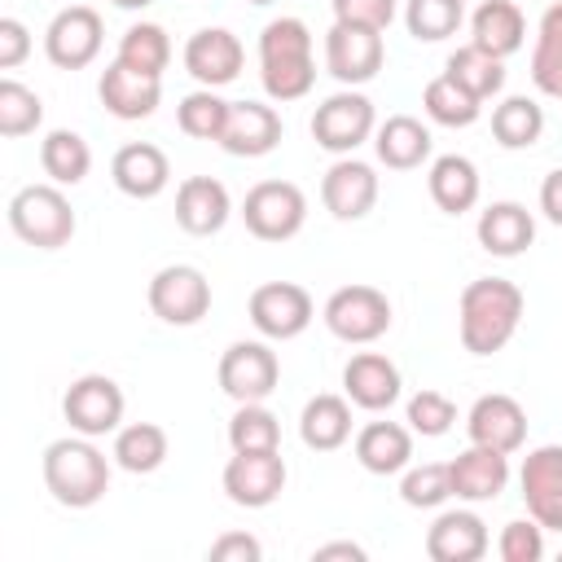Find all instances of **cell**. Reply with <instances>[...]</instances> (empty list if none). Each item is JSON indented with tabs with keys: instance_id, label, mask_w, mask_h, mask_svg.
Returning a JSON list of instances; mask_svg holds the SVG:
<instances>
[{
	"instance_id": "7bdbcfd3",
	"label": "cell",
	"mask_w": 562,
	"mask_h": 562,
	"mask_svg": "<svg viewBox=\"0 0 562 562\" xmlns=\"http://www.w3.org/2000/svg\"><path fill=\"white\" fill-rule=\"evenodd\" d=\"M452 496V479H448V461H422L408 465L400 479V501L413 509H439Z\"/></svg>"
},
{
	"instance_id": "5b68a950",
	"label": "cell",
	"mask_w": 562,
	"mask_h": 562,
	"mask_svg": "<svg viewBox=\"0 0 562 562\" xmlns=\"http://www.w3.org/2000/svg\"><path fill=\"white\" fill-rule=\"evenodd\" d=\"M321 321L338 342L364 347V342H378L391 329V299L378 285H342L325 299Z\"/></svg>"
},
{
	"instance_id": "f546056e",
	"label": "cell",
	"mask_w": 562,
	"mask_h": 562,
	"mask_svg": "<svg viewBox=\"0 0 562 562\" xmlns=\"http://www.w3.org/2000/svg\"><path fill=\"white\" fill-rule=\"evenodd\" d=\"M299 439L312 452H334L351 439V400L347 395H312L299 413Z\"/></svg>"
},
{
	"instance_id": "d6986e66",
	"label": "cell",
	"mask_w": 562,
	"mask_h": 562,
	"mask_svg": "<svg viewBox=\"0 0 562 562\" xmlns=\"http://www.w3.org/2000/svg\"><path fill=\"white\" fill-rule=\"evenodd\" d=\"M321 202L334 220H364L378 206V171L369 162L342 154L321 180Z\"/></svg>"
},
{
	"instance_id": "8d00e7d4",
	"label": "cell",
	"mask_w": 562,
	"mask_h": 562,
	"mask_svg": "<svg viewBox=\"0 0 562 562\" xmlns=\"http://www.w3.org/2000/svg\"><path fill=\"white\" fill-rule=\"evenodd\" d=\"M531 83L553 97L562 83V0H553L536 22V48H531Z\"/></svg>"
},
{
	"instance_id": "b9f144b4",
	"label": "cell",
	"mask_w": 562,
	"mask_h": 562,
	"mask_svg": "<svg viewBox=\"0 0 562 562\" xmlns=\"http://www.w3.org/2000/svg\"><path fill=\"white\" fill-rule=\"evenodd\" d=\"M44 123V101L18 79H0V136L18 140Z\"/></svg>"
},
{
	"instance_id": "74e56055",
	"label": "cell",
	"mask_w": 562,
	"mask_h": 562,
	"mask_svg": "<svg viewBox=\"0 0 562 562\" xmlns=\"http://www.w3.org/2000/svg\"><path fill=\"white\" fill-rule=\"evenodd\" d=\"M123 66L132 70H145V75H162L167 61H171V35L158 26V22H132L119 40V53H114Z\"/></svg>"
},
{
	"instance_id": "7c38bea8",
	"label": "cell",
	"mask_w": 562,
	"mask_h": 562,
	"mask_svg": "<svg viewBox=\"0 0 562 562\" xmlns=\"http://www.w3.org/2000/svg\"><path fill=\"white\" fill-rule=\"evenodd\" d=\"M101 40H105V26H101V13L92 4H66L48 31H44V57L57 66V70H83L97 61L101 53Z\"/></svg>"
},
{
	"instance_id": "ac0fdd59",
	"label": "cell",
	"mask_w": 562,
	"mask_h": 562,
	"mask_svg": "<svg viewBox=\"0 0 562 562\" xmlns=\"http://www.w3.org/2000/svg\"><path fill=\"white\" fill-rule=\"evenodd\" d=\"M246 48L228 26H202L189 35L184 44V70L202 83V88H224L241 75Z\"/></svg>"
},
{
	"instance_id": "7dc6e473",
	"label": "cell",
	"mask_w": 562,
	"mask_h": 562,
	"mask_svg": "<svg viewBox=\"0 0 562 562\" xmlns=\"http://www.w3.org/2000/svg\"><path fill=\"white\" fill-rule=\"evenodd\" d=\"M211 562H259L263 558V544L246 531H224L220 540H211Z\"/></svg>"
},
{
	"instance_id": "816d5d0a",
	"label": "cell",
	"mask_w": 562,
	"mask_h": 562,
	"mask_svg": "<svg viewBox=\"0 0 562 562\" xmlns=\"http://www.w3.org/2000/svg\"><path fill=\"white\" fill-rule=\"evenodd\" d=\"M114 9H145V4H154V0H110Z\"/></svg>"
},
{
	"instance_id": "e575fe53",
	"label": "cell",
	"mask_w": 562,
	"mask_h": 562,
	"mask_svg": "<svg viewBox=\"0 0 562 562\" xmlns=\"http://www.w3.org/2000/svg\"><path fill=\"white\" fill-rule=\"evenodd\" d=\"M422 110H426V119L439 123V127H470V123H479L483 101H479L474 92H465L457 79L435 75V79L422 88Z\"/></svg>"
},
{
	"instance_id": "60d3db41",
	"label": "cell",
	"mask_w": 562,
	"mask_h": 562,
	"mask_svg": "<svg viewBox=\"0 0 562 562\" xmlns=\"http://www.w3.org/2000/svg\"><path fill=\"white\" fill-rule=\"evenodd\" d=\"M228 443L233 452H272L281 448V422L268 404H237L228 422Z\"/></svg>"
},
{
	"instance_id": "7a4b0ae2",
	"label": "cell",
	"mask_w": 562,
	"mask_h": 562,
	"mask_svg": "<svg viewBox=\"0 0 562 562\" xmlns=\"http://www.w3.org/2000/svg\"><path fill=\"white\" fill-rule=\"evenodd\" d=\"M259 79L272 101H299L316 83L312 31L303 18H272L259 31Z\"/></svg>"
},
{
	"instance_id": "52a82bcc",
	"label": "cell",
	"mask_w": 562,
	"mask_h": 562,
	"mask_svg": "<svg viewBox=\"0 0 562 562\" xmlns=\"http://www.w3.org/2000/svg\"><path fill=\"white\" fill-rule=\"evenodd\" d=\"M378 132V114H373V101L356 88H342L334 97H325L312 114V140L329 154H356L369 136Z\"/></svg>"
},
{
	"instance_id": "db71d44e",
	"label": "cell",
	"mask_w": 562,
	"mask_h": 562,
	"mask_svg": "<svg viewBox=\"0 0 562 562\" xmlns=\"http://www.w3.org/2000/svg\"><path fill=\"white\" fill-rule=\"evenodd\" d=\"M250 4H272V0H250Z\"/></svg>"
},
{
	"instance_id": "bcb514c9",
	"label": "cell",
	"mask_w": 562,
	"mask_h": 562,
	"mask_svg": "<svg viewBox=\"0 0 562 562\" xmlns=\"http://www.w3.org/2000/svg\"><path fill=\"white\" fill-rule=\"evenodd\" d=\"M334 22L342 26H364V31H386L395 22V0H329Z\"/></svg>"
},
{
	"instance_id": "f5cc1de1",
	"label": "cell",
	"mask_w": 562,
	"mask_h": 562,
	"mask_svg": "<svg viewBox=\"0 0 562 562\" xmlns=\"http://www.w3.org/2000/svg\"><path fill=\"white\" fill-rule=\"evenodd\" d=\"M553 97H558V101H562V83H558V88H553Z\"/></svg>"
},
{
	"instance_id": "83f0119b",
	"label": "cell",
	"mask_w": 562,
	"mask_h": 562,
	"mask_svg": "<svg viewBox=\"0 0 562 562\" xmlns=\"http://www.w3.org/2000/svg\"><path fill=\"white\" fill-rule=\"evenodd\" d=\"M426 189H430V202H435L443 215H465V211H474L483 180H479V167H474L465 154H439V158L430 162Z\"/></svg>"
},
{
	"instance_id": "3957f363",
	"label": "cell",
	"mask_w": 562,
	"mask_h": 562,
	"mask_svg": "<svg viewBox=\"0 0 562 562\" xmlns=\"http://www.w3.org/2000/svg\"><path fill=\"white\" fill-rule=\"evenodd\" d=\"M44 487L66 509H92L110 492V461L88 435H66L44 448Z\"/></svg>"
},
{
	"instance_id": "5bb4252c",
	"label": "cell",
	"mask_w": 562,
	"mask_h": 562,
	"mask_svg": "<svg viewBox=\"0 0 562 562\" xmlns=\"http://www.w3.org/2000/svg\"><path fill=\"white\" fill-rule=\"evenodd\" d=\"M224 492L241 509H268L285 492L281 448H272V452H233L228 465H224Z\"/></svg>"
},
{
	"instance_id": "8992f818",
	"label": "cell",
	"mask_w": 562,
	"mask_h": 562,
	"mask_svg": "<svg viewBox=\"0 0 562 562\" xmlns=\"http://www.w3.org/2000/svg\"><path fill=\"white\" fill-rule=\"evenodd\" d=\"M145 299H149V312L162 325L184 329V325H198L211 312V281L193 263H167V268H158L149 277Z\"/></svg>"
},
{
	"instance_id": "277c9868",
	"label": "cell",
	"mask_w": 562,
	"mask_h": 562,
	"mask_svg": "<svg viewBox=\"0 0 562 562\" xmlns=\"http://www.w3.org/2000/svg\"><path fill=\"white\" fill-rule=\"evenodd\" d=\"M9 228L18 241H26L35 250H61V246H70L79 220H75V206L61 193V184L48 180V184H22L9 198Z\"/></svg>"
},
{
	"instance_id": "9a60e30c",
	"label": "cell",
	"mask_w": 562,
	"mask_h": 562,
	"mask_svg": "<svg viewBox=\"0 0 562 562\" xmlns=\"http://www.w3.org/2000/svg\"><path fill=\"white\" fill-rule=\"evenodd\" d=\"M518 487L527 501V514L544 531H562V443H540L522 457Z\"/></svg>"
},
{
	"instance_id": "f35d334b",
	"label": "cell",
	"mask_w": 562,
	"mask_h": 562,
	"mask_svg": "<svg viewBox=\"0 0 562 562\" xmlns=\"http://www.w3.org/2000/svg\"><path fill=\"white\" fill-rule=\"evenodd\" d=\"M465 22V0H404V26L422 44H439L457 35Z\"/></svg>"
},
{
	"instance_id": "4dcf8cb0",
	"label": "cell",
	"mask_w": 562,
	"mask_h": 562,
	"mask_svg": "<svg viewBox=\"0 0 562 562\" xmlns=\"http://www.w3.org/2000/svg\"><path fill=\"white\" fill-rule=\"evenodd\" d=\"M527 40V18L514 0H483L470 18V44L487 48L492 57H509L518 53Z\"/></svg>"
},
{
	"instance_id": "4fadbf2b",
	"label": "cell",
	"mask_w": 562,
	"mask_h": 562,
	"mask_svg": "<svg viewBox=\"0 0 562 562\" xmlns=\"http://www.w3.org/2000/svg\"><path fill=\"white\" fill-rule=\"evenodd\" d=\"M386 61V44L382 31H364V26H342L334 22L325 31V70L342 83V88H360L369 83Z\"/></svg>"
},
{
	"instance_id": "f907efd6",
	"label": "cell",
	"mask_w": 562,
	"mask_h": 562,
	"mask_svg": "<svg viewBox=\"0 0 562 562\" xmlns=\"http://www.w3.org/2000/svg\"><path fill=\"white\" fill-rule=\"evenodd\" d=\"M312 558H316V562H329V558H351V562H364V549H360V544H351V540H334V544H321Z\"/></svg>"
},
{
	"instance_id": "603a6c76",
	"label": "cell",
	"mask_w": 562,
	"mask_h": 562,
	"mask_svg": "<svg viewBox=\"0 0 562 562\" xmlns=\"http://www.w3.org/2000/svg\"><path fill=\"white\" fill-rule=\"evenodd\" d=\"M448 479H452V496L457 501H496L509 483V452H496V448H483V443H470L465 452H457L448 461Z\"/></svg>"
},
{
	"instance_id": "484cf974",
	"label": "cell",
	"mask_w": 562,
	"mask_h": 562,
	"mask_svg": "<svg viewBox=\"0 0 562 562\" xmlns=\"http://www.w3.org/2000/svg\"><path fill=\"white\" fill-rule=\"evenodd\" d=\"M474 233H479V246L487 255L514 259L536 241V220H531V211L522 202H492V206L479 211Z\"/></svg>"
},
{
	"instance_id": "e0dca14e",
	"label": "cell",
	"mask_w": 562,
	"mask_h": 562,
	"mask_svg": "<svg viewBox=\"0 0 562 562\" xmlns=\"http://www.w3.org/2000/svg\"><path fill=\"white\" fill-rule=\"evenodd\" d=\"M465 435L470 443L496 448V452H518L527 443V408L514 395H479L465 413Z\"/></svg>"
},
{
	"instance_id": "4316f807",
	"label": "cell",
	"mask_w": 562,
	"mask_h": 562,
	"mask_svg": "<svg viewBox=\"0 0 562 562\" xmlns=\"http://www.w3.org/2000/svg\"><path fill=\"white\" fill-rule=\"evenodd\" d=\"M373 149H378V162L391 167V171H417L422 162H430V127L413 114H391L386 123H378L373 132Z\"/></svg>"
},
{
	"instance_id": "ba28073f",
	"label": "cell",
	"mask_w": 562,
	"mask_h": 562,
	"mask_svg": "<svg viewBox=\"0 0 562 562\" xmlns=\"http://www.w3.org/2000/svg\"><path fill=\"white\" fill-rule=\"evenodd\" d=\"M241 220L259 241H290L307 224V198L294 180H259L241 202Z\"/></svg>"
},
{
	"instance_id": "f6af8a7d",
	"label": "cell",
	"mask_w": 562,
	"mask_h": 562,
	"mask_svg": "<svg viewBox=\"0 0 562 562\" xmlns=\"http://www.w3.org/2000/svg\"><path fill=\"white\" fill-rule=\"evenodd\" d=\"M496 553H501V562H540L544 558V527L531 514L505 522L501 540H496Z\"/></svg>"
},
{
	"instance_id": "ffe728a7",
	"label": "cell",
	"mask_w": 562,
	"mask_h": 562,
	"mask_svg": "<svg viewBox=\"0 0 562 562\" xmlns=\"http://www.w3.org/2000/svg\"><path fill=\"white\" fill-rule=\"evenodd\" d=\"M342 391H347V400L356 408L382 413V408H391L400 400L404 378H400V369H395L391 356H382V351H356L342 364Z\"/></svg>"
},
{
	"instance_id": "c3c4849f",
	"label": "cell",
	"mask_w": 562,
	"mask_h": 562,
	"mask_svg": "<svg viewBox=\"0 0 562 562\" xmlns=\"http://www.w3.org/2000/svg\"><path fill=\"white\" fill-rule=\"evenodd\" d=\"M31 53V31L18 18H0V70H18Z\"/></svg>"
},
{
	"instance_id": "cb8c5ba5",
	"label": "cell",
	"mask_w": 562,
	"mask_h": 562,
	"mask_svg": "<svg viewBox=\"0 0 562 562\" xmlns=\"http://www.w3.org/2000/svg\"><path fill=\"white\" fill-rule=\"evenodd\" d=\"M110 180H114L119 193H127L136 202H149L171 184V162H167V154L158 145L132 140L110 158Z\"/></svg>"
},
{
	"instance_id": "30bf717a",
	"label": "cell",
	"mask_w": 562,
	"mask_h": 562,
	"mask_svg": "<svg viewBox=\"0 0 562 562\" xmlns=\"http://www.w3.org/2000/svg\"><path fill=\"white\" fill-rule=\"evenodd\" d=\"M123 408H127V400H123L119 382L105 373H83L61 395V417L70 422L75 435H88V439L114 435L123 426Z\"/></svg>"
},
{
	"instance_id": "6da1fadb",
	"label": "cell",
	"mask_w": 562,
	"mask_h": 562,
	"mask_svg": "<svg viewBox=\"0 0 562 562\" xmlns=\"http://www.w3.org/2000/svg\"><path fill=\"white\" fill-rule=\"evenodd\" d=\"M522 290L505 277H479L461 290V303H457V329H461V347L470 356H492L501 351L518 325H522Z\"/></svg>"
},
{
	"instance_id": "836d02e7",
	"label": "cell",
	"mask_w": 562,
	"mask_h": 562,
	"mask_svg": "<svg viewBox=\"0 0 562 562\" xmlns=\"http://www.w3.org/2000/svg\"><path fill=\"white\" fill-rule=\"evenodd\" d=\"M448 79H457L465 92H474L479 101L496 97L505 88V57H492L487 48L479 44H461L457 53H448V66H443Z\"/></svg>"
},
{
	"instance_id": "681fc988",
	"label": "cell",
	"mask_w": 562,
	"mask_h": 562,
	"mask_svg": "<svg viewBox=\"0 0 562 562\" xmlns=\"http://www.w3.org/2000/svg\"><path fill=\"white\" fill-rule=\"evenodd\" d=\"M540 211L549 224L562 228V167H553L544 180H540Z\"/></svg>"
},
{
	"instance_id": "d6a6232c",
	"label": "cell",
	"mask_w": 562,
	"mask_h": 562,
	"mask_svg": "<svg viewBox=\"0 0 562 562\" xmlns=\"http://www.w3.org/2000/svg\"><path fill=\"white\" fill-rule=\"evenodd\" d=\"M167 430L158 422H132L114 430V465L127 474H154L167 461Z\"/></svg>"
},
{
	"instance_id": "d590c367",
	"label": "cell",
	"mask_w": 562,
	"mask_h": 562,
	"mask_svg": "<svg viewBox=\"0 0 562 562\" xmlns=\"http://www.w3.org/2000/svg\"><path fill=\"white\" fill-rule=\"evenodd\" d=\"M544 132V110L531 97H505L492 110V136L501 149H531Z\"/></svg>"
},
{
	"instance_id": "d4e9b609",
	"label": "cell",
	"mask_w": 562,
	"mask_h": 562,
	"mask_svg": "<svg viewBox=\"0 0 562 562\" xmlns=\"http://www.w3.org/2000/svg\"><path fill=\"white\" fill-rule=\"evenodd\" d=\"M487 553V522L474 509H443L426 527L430 562H479Z\"/></svg>"
},
{
	"instance_id": "9c48e42d",
	"label": "cell",
	"mask_w": 562,
	"mask_h": 562,
	"mask_svg": "<svg viewBox=\"0 0 562 562\" xmlns=\"http://www.w3.org/2000/svg\"><path fill=\"white\" fill-rule=\"evenodd\" d=\"M281 382V360L259 338H237L220 356V391L237 404H263Z\"/></svg>"
},
{
	"instance_id": "1f68e13d",
	"label": "cell",
	"mask_w": 562,
	"mask_h": 562,
	"mask_svg": "<svg viewBox=\"0 0 562 562\" xmlns=\"http://www.w3.org/2000/svg\"><path fill=\"white\" fill-rule=\"evenodd\" d=\"M40 167H44V176L53 180V184H83V176L92 171V149H88V140L79 136V132H70V127H53L44 140H40Z\"/></svg>"
},
{
	"instance_id": "7402d4cb",
	"label": "cell",
	"mask_w": 562,
	"mask_h": 562,
	"mask_svg": "<svg viewBox=\"0 0 562 562\" xmlns=\"http://www.w3.org/2000/svg\"><path fill=\"white\" fill-rule=\"evenodd\" d=\"M233 198L215 176H184L176 184V224L189 237H211L228 224Z\"/></svg>"
},
{
	"instance_id": "2e32d148",
	"label": "cell",
	"mask_w": 562,
	"mask_h": 562,
	"mask_svg": "<svg viewBox=\"0 0 562 562\" xmlns=\"http://www.w3.org/2000/svg\"><path fill=\"white\" fill-rule=\"evenodd\" d=\"M97 97H101L105 114H114V119H123V123H140V119H149V114L158 110V101H162V75L132 70V66H123V61L114 57V61L101 70V79H97Z\"/></svg>"
},
{
	"instance_id": "ee69618b",
	"label": "cell",
	"mask_w": 562,
	"mask_h": 562,
	"mask_svg": "<svg viewBox=\"0 0 562 562\" xmlns=\"http://www.w3.org/2000/svg\"><path fill=\"white\" fill-rule=\"evenodd\" d=\"M404 422H408L413 435L439 439V435L452 430V422H457V404H452L443 391H417V395L408 400V408H404Z\"/></svg>"
},
{
	"instance_id": "f1b7e54d",
	"label": "cell",
	"mask_w": 562,
	"mask_h": 562,
	"mask_svg": "<svg viewBox=\"0 0 562 562\" xmlns=\"http://www.w3.org/2000/svg\"><path fill=\"white\" fill-rule=\"evenodd\" d=\"M356 461L369 470V474H400L408 470L413 461V430L400 426V422H369L356 430Z\"/></svg>"
},
{
	"instance_id": "44dd1931",
	"label": "cell",
	"mask_w": 562,
	"mask_h": 562,
	"mask_svg": "<svg viewBox=\"0 0 562 562\" xmlns=\"http://www.w3.org/2000/svg\"><path fill=\"white\" fill-rule=\"evenodd\" d=\"M281 145V114L263 101H233L220 132V149L233 158H263Z\"/></svg>"
},
{
	"instance_id": "ab89813d",
	"label": "cell",
	"mask_w": 562,
	"mask_h": 562,
	"mask_svg": "<svg viewBox=\"0 0 562 562\" xmlns=\"http://www.w3.org/2000/svg\"><path fill=\"white\" fill-rule=\"evenodd\" d=\"M228 105H233V101H224L215 88H198V92L180 97V105H176V127H180L184 136H193V140H220V132H224V123H228Z\"/></svg>"
},
{
	"instance_id": "8fae6325",
	"label": "cell",
	"mask_w": 562,
	"mask_h": 562,
	"mask_svg": "<svg viewBox=\"0 0 562 562\" xmlns=\"http://www.w3.org/2000/svg\"><path fill=\"white\" fill-rule=\"evenodd\" d=\"M246 312H250V325L268 342H290L312 325L316 303L299 281H263V285L250 290Z\"/></svg>"
}]
</instances>
